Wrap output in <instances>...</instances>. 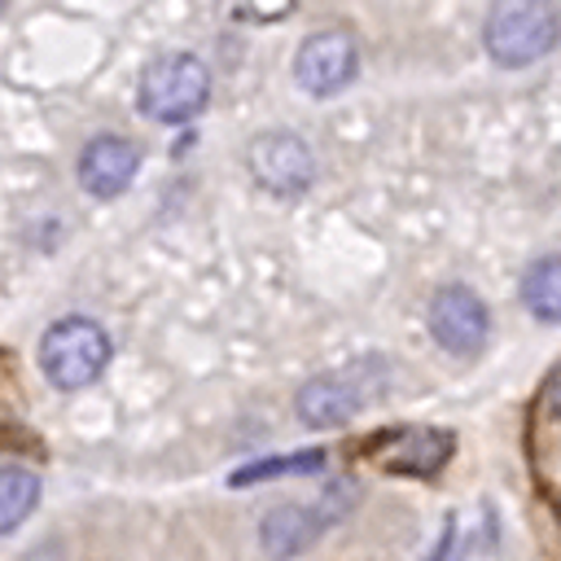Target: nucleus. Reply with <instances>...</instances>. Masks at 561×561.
<instances>
[{"mask_svg":"<svg viewBox=\"0 0 561 561\" xmlns=\"http://www.w3.org/2000/svg\"><path fill=\"white\" fill-rule=\"evenodd\" d=\"M136 101L153 123H188L210 101V70L193 53H162L145 66Z\"/></svg>","mask_w":561,"mask_h":561,"instance_id":"nucleus-1","label":"nucleus"},{"mask_svg":"<svg viewBox=\"0 0 561 561\" xmlns=\"http://www.w3.org/2000/svg\"><path fill=\"white\" fill-rule=\"evenodd\" d=\"M110 364V337L88 316H61L39 337V368L57 390H83Z\"/></svg>","mask_w":561,"mask_h":561,"instance_id":"nucleus-2","label":"nucleus"},{"mask_svg":"<svg viewBox=\"0 0 561 561\" xmlns=\"http://www.w3.org/2000/svg\"><path fill=\"white\" fill-rule=\"evenodd\" d=\"M482 39H486V53L500 66H530L543 53L557 48V39H561V13L552 4H543V0H530V4H495L486 13Z\"/></svg>","mask_w":561,"mask_h":561,"instance_id":"nucleus-3","label":"nucleus"},{"mask_svg":"<svg viewBox=\"0 0 561 561\" xmlns=\"http://www.w3.org/2000/svg\"><path fill=\"white\" fill-rule=\"evenodd\" d=\"M245 167L259 188L276 197H298L316 180V158L302 136L294 131H259L245 149Z\"/></svg>","mask_w":561,"mask_h":561,"instance_id":"nucleus-4","label":"nucleus"},{"mask_svg":"<svg viewBox=\"0 0 561 561\" xmlns=\"http://www.w3.org/2000/svg\"><path fill=\"white\" fill-rule=\"evenodd\" d=\"M359 70V48H355V35L342 31V26H324V31H311L298 53H294V79L302 92L311 96H333L342 92Z\"/></svg>","mask_w":561,"mask_h":561,"instance_id":"nucleus-5","label":"nucleus"},{"mask_svg":"<svg viewBox=\"0 0 561 561\" xmlns=\"http://www.w3.org/2000/svg\"><path fill=\"white\" fill-rule=\"evenodd\" d=\"M425 324L434 333V342L451 355H478L491 329L486 302L469 289V285H443L430 307H425Z\"/></svg>","mask_w":561,"mask_h":561,"instance_id":"nucleus-6","label":"nucleus"},{"mask_svg":"<svg viewBox=\"0 0 561 561\" xmlns=\"http://www.w3.org/2000/svg\"><path fill=\"white\" fill-rule=\"evenodd\" d=\"M368 447L394 473H434L451 456L456 438L447 430H434V425H399V430L377 434Z\"/></svg>","mask_w":561,"mask_h":561,"instance_id":"nucleus-7","label":"nucleus"},{"mask_svg":"<svg viewBox=\"0 0 561 561\" xmlns=\"http://www.w3.org/2000/svg\"><path fill=\"white\" fill-rule=\"evenodd\" d=\"M140 167V149L127 136H92L79 153V184L92 197H118Z\"/></svg>","mask_w":561,"mask_h":561,"instance_id":"nucleus-8","label":"nucleus"},{"mask_svg":"<svg viewBox=\"0 0 561 561\" xmlns=\"http://www.w3.org/2000/svg\"><path fill=\"white\" fill-rule=\"evenodd\" d=\"M333 513H316V508H302V504H280L263 517L259 526V539H263V552L267 557H298L307 543H316V535L324 530Z\"/></svg>","mask_w":561,"mask_h":561,"instance_id":"nucleus-9","label":"nucleus"},{"mask_svg":"<svg viewBox=\"0 0 561 561\" xmlns=\"http://www.w3.org/2000/svg\"><path fill=\"white\" fill-rule=\"evenodd\" d=\"M294 408H298V416L307 425H342V421H351L359 412V394H355V386L346 377L329 373V377H311L298 390Z\"/></svg>","mask_w":561,"mask_h":561,"instance_id":"nucleus-10","label":"nucleus"},{"mask_svg":"<svg viewBox=\"0 0 561 561\" xmlns=\"http://www.w3.org/2000/svg\"><path fill=\"white\" fill-rule=\"evenodd\" d=\"M522 302L535 320L557 324L561 320V254H543L522 276Z\"/></svg>","mask_w":561,"mask_h":561,"instance_id":"nucleus-11","label":"nucleus"},{"mask_svg":"<svg viewBox=\"0 0 561 561\" xmlns=\"http://www.w3.org/2000/svg\"><path fill=\"white\" fill-rule=\"evenodd\" d=\"M39 504V478L26 465H0V535L18 530Z\"/></svg>","mask_w":561,"mask_h":561,"instance_id":"nucleus-12","label":"nucleus"},{"mask_svg":"<svg viewBox=\"0 0 561 561\" xmlns=\"http://www.w3.org/2000/svg\"><path fill=\"white\" fill-rule=\"evenodd\" d=\"M324 465V451H294V456H267V460H254L245 469L232 473V486L241 482H263V478H276V473H316Z\"/></svg>","mask_w":561,"mask_h":561,"instance_id":"nucleus-13","label":"nucleus"},{"mask_svg":"<svg viewBox=\"0 0 561 561\" xmlns=\"http://www.w3.org/2000/svg\"><path fill=\"white\" fill-rule=\"evenodd\" d=\"M548 399H552V412L561 416V373L552 377V390H548Z\"/></svg>","mask_w":561,"mask_h":561,"instance_id":"nucleus-14","label":"nucleus"}]
</instances>
